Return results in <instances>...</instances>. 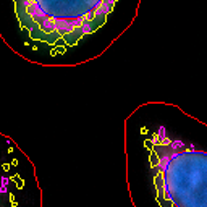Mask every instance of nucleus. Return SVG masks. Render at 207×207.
Wrapping results in <instances>:
<instances>
[{
  "label": "nucleus",
  "instance_id": "f257e3e1",
  "mask_svg": "<svg viewBox=\"0 0 207 207\" xmlns=\"http://www.w3.org/2000/svg\"><path fill=\"white\" fill-rule=\"evenodd\" d=\"M151 149L155 188L162 207H207V152L168 139L160 131Z\"/></svg>",
  "mask_w": 207,
  "mask_h": 207
},
{
  "label": "nucleus",
  "instance_id": "f03ea898",
  "mask_svg": "<svg viewBox=\"0 0 207 207\" xmlns=\"http://www.w3.org/2000/svg\"><path fill=\"white\" fill-rule=\"evenodd\" d=\"M117 0H15L16 16L31 37L49 44H78L104 26Z\"/></svg>",
  "mask_w": 207,
  "mask_h": 207
},
{
  "label": "nucleus",
  "instance_id": "7ed1b4c3",
  "mask_svg": "<svg viewBox=\"0 0 207 207\" xmlns=\"http://www.w3.org/2000/svg\"><path fill=\"white\" fill-rule=\"evenodd\" d=\"M12 180H15V181H16V185H18V188H21V186H23V181H21V180H20V178H18V177H13V178H12Z\"/></svg>",
  "mask_w": 207,
  "mask_h": 207
},
{
  "label": "nucleus",
  "instance_id": "20e7f679",
  "mask_svg": "<svg viewBox=\"0 0 207 207\" xmlns=\"http://www.w3.org/2000/svg\"><path fill=\"white\" fill-rule=\"evenodd\" d=\"M10 202H12V206H13V207H16V206H18V202L15 201V198H13V194H10Z\"/></svg>",
  "mask_w": 207,
  "mask_h": 207
}]
</instances>
